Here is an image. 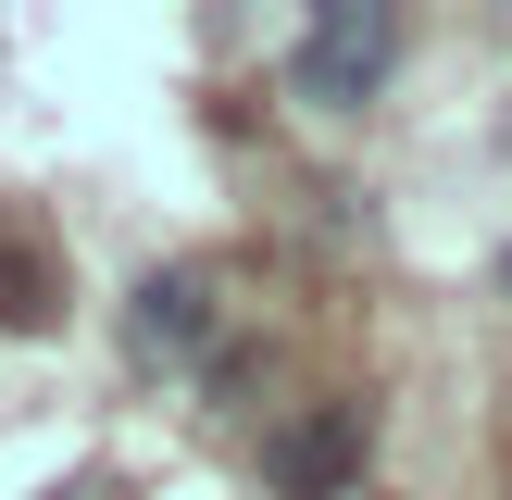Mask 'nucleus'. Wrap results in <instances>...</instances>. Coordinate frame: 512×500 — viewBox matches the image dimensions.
I'll use <instances>...</instances> for the list:
<instances>
[{
	"mask_svg": "<svg viewBox=\"0 0 512 500\" xmlns=\"http://www.w3.org/2000/svg\"><path fill=\"white\" fill-rule=\"evenodd\" d=\"M388 63H400V13L388 0H325V13L300 25V50H288V88L313 100V113H363V100L388 88Z\"/></svg>",
	"mask_w": 512,
	"mask_h": 500,
	"instance_id": "nucleus-1",
	"label": "nucleus"
},
{
	"mask_svg": "<svg viewBox=\"0 0 512 500\" xmlns=\"http://www.w3.org/2000/svg\"><path fill=\"white\" fill-rule=\"evenodd\" d=\"M213 275H200V263H150L138 275V288H125V350H138V363L150 375H200V363H213Z\"/></svg>",
	"mask_w": 512,
	"mask_h": 500,
	"instance_id": "nucleus-2",
	"label": "nucleus"
},
{
	"mask_svg": "<svg viewBox=\"0 0 512 500\" xmlns=\"http://www.w3.org/2000/svg\"><path fill=\"white\" fill-rule=\"evenodd\" d=\"M363 450H375V413H363V400H313V413H288L263 438V475H275V500H350Z\"/></svg>",
	"mask_w": 512,
	"mask_h": 500,
	"instance_id": "nucleus-3",
	"label": "nucleus"
},
{
	"mask_svg": "<svg viewBox=\"0 0 512 500\" xmlns=\"http://www.w3.org/2000/svg\"><path fill=\"white\" fill-rule=\"evenodd\" d=\"M0 250H13V225H0ZM0 325H50V300L25 288V275H0Z\"/></svg>",
	"mask_w": 512,
	"mask_h": 500,
	"instance_id": "nucleus-4",
	"label": "nucleus"
},
{
	"mask_svg": "<svg viewBox=\"0 0 512 500\" xmlns=\"http://www.w3.org/2000/svg\"><path fill=\"white\" fill-rule=\"evenodd\" d=\"M500 300H512V238H500Z\"/></svg>",
	"mask_w": 512,
	"mask_h": 500,
	"instance_id": "nucleus-5",
	"label": "nucleus"
}]
</instances>
